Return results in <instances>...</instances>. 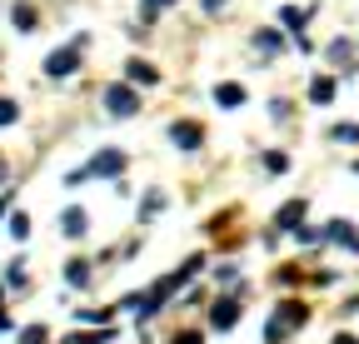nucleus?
Masks as SVG:
<instances>
[{"label":"nucleus","mask_w":359,"mask_h":344,"mask_svg":"<svg viewBox=\"0 0 359 344\" xmlns=\"http://www.w3.org/2000/svg\"><path fill=\"white\" fill-rule=\"evenodd\" d=\"M115 339V329H95V334H75L70 344H110Z\"/></svg>","instance_id":"obj_17"},{"label":"nucleus","mask_w":359,"mask_h":344,"mask_svg":"<svg viewBox=\"0 0 359 344\" xmlns=\"http://www.w3.org/2000/svg\"><path fill=\"white\" fill-rule=\"evenodd\" d=\"M330 60H349V40H334V46H330Z\"/></svg>","instance_id":"obj_25"},{"label":"nucleus","mask_w":359,"mask_h":344,"mask_svg":"<svg viewBox=\"0 0 359 344\" xmlns=\"http://www.w3.org/2000/svg\"><path fill=\"white\" fill-rule=\"evenodd\" d=\"M200 140H205L200 125H190V120H175V125H170V145H175V150L190 155V150H200Z\"/></svg>","instance_id":"obj_5"},{"label":"nucleus","mask_w":359,"mask_h":344,"mask_svg":"<svg viewBox=\"0 0 359 344\" xmlns=\"http://www.w3.org/2000/svg\"><path fill=\"white\" fill-rule=\"evenodd\" d=\"M255 46H259V50H269V55H280V50H285V40H280L275 30H259V35H255Z\"/></svg>","instance_id":"obj_15"},{"label":"nucleus","mask_w":359,"mask_h":344,"mask_svg":"<svg viewBox=\"0 0 359 344\" xmlns=\"http://www.w3.org/2000/svg\"><path fill=\"white\" fill-rule=\"evenodd\" d=\"M6 284H11V289H25V265H20V260L11 265V275H6Z\"/></svg>","instance_id":"obj_21"},{"label":"nucleus","mask_w":359,"mask_h":344,"mask_svg":"<svg viewBox=\"0 0 359 344\" xmlns=\"http://www.w3.org/2000/svg\"><path fill=\"white\" fill-rule=\"evenodd\" d=\"M210 324L215 329H235L240 324V305H235V299H219V305L210 310Z\"/></svg>","instance_id":"obj_7"},{"label":"nucleus","mask_w":359,"mask_h":344,"mask_svg":"<svg viewBox=\"0 0 359 344\" xmlns=\"http://www.w3.org/2000/svg\"><path fill=\"white\" fill-rule=\"evenodd\" d=\"M280 20H285V25L299 35V25H304V11H299V6H285V11H280Z\"/></svg>","instance_id":"obj_19"},{"label":"nucleus","mask_w":359,"mask_h":344,"mask_svg":"<svg viewBox=\"0 0 359 344\" xmlns=\"http://www.w3.org/2000/svg\"><path fill=\"white\" fill-rule=\"evenodd\" d=\"M15 115H20L15 100H0V125H15Z\"/></svg>","instance_id":"obj_22"},{"label":"nucleus","mask_w":359,"mask_h":344,"mask_svg":"<svg viewBox=\"0 0 359 344\" xmlns=\"http://www.w3.org/2000/svg\"><path fill=\"white\" fill-rule=\"evenodd\" d=\"M20 344H45V324H30V329L20 334Z\"/></svg>","instance_id":"obj_24"},{"label":"nucleus","mask_w":359,"mask_h":344,"mask_svg":"<svg viewBox=\"0 0 359 344\" xmlns=\"http://www.w3.org/2000/svg\"><path fill=\"white\" fill-rule=\"evenodd\" d=\"M105 110L115 120H130L140 110V90H135V85H105Z\"/></svg>","instance_id":"obj_3"},{"label":"nucleus","mask_w":359,"mask_h":344,"mask_svg":"<svg viewBox=\"0 0 359 344\" xmlns=\"http://www.w3.org/2000/svg\"><path fill=\"white\" fill-rule=\"evenodd\" d=\"M75 70H80V46H65V50H50V55H45V75L65 80V75H75Z\"/></svg>","instance_id":"obj_4"},{"label":"nucleus","mask_w":359,"mask_h":344,"mask_svg":"<svg viewBox=\"0 0 359 344\" xmlns=\"http://www.w3.org/2000/svg\"><path fill=\"white\" fill-rule=\"evenodd\" d=\"M299 220H304V200H290V205L275 214V225H280V230H299Z\"/></svg>","instance_id":"obj_10"},{"label":"nucleus","mask_w":359,"mask_h":344,"mask_svg":"<svg viewBox=\"0 0 359 344\" xmlns=\"http://www.w3.org/2000/svg\"><path fill=\"white\" fill-rule=\"evenodd\" d=\"M325 240H334V245H349V249H354V254H359V235H354V225H349V220H334V225H330V235H325Z\"/></svg>","instance_id":"obj_9"},{"label":"nucleus","mask_w":359,"mask_h":344,"mask_svg":"<svg viewBox=\"0 0 359 344\" xmlns=\"http://www.w3.org/2000/svg\"><path fill=\"white\" fill-rule=\"evenodd\" d=\"M215 105H224V110H240V105H245V85H230V80H224V85H215Z\"/></svg>","instance_id":"obj_8"},{"label":"nucleus","mask_w":359,"mask_h":344,"mask_svg":"<svg viewBox=\"0 0 359 344\" xmlns=\"http://www.w3.org/2000/svg\"><path fill=\"white\" fill-rule=\"evenodd\" d=\"M334 344H359V339H354V334H339V339H334Z\"/></svg>","instance_id":"obj_29"},{"label":"nucleus","mask_w":359,"mask_h":344,"mask_svg":"<svg viewBox=\"0 0 359 344\" xmlns=\"http://www.w3.org/2000/svg\"><path fill=\"white\" fill-rule=\"evenodd\" d=\"M120 170H125V155H120V150H100L85 170H75L65 185H80V180H90V175H110V180H120Z\"/></svg>","instance_id":"obj_2"},{"label":"nucleus","mask_w":359,"mask_h":344,"mask_svg":"<svg viewBox=\"0 0 359 344\" xmlns=\"http://www.w3.org/2000/svg\"><path fill=\"white\" fill-rule=\"evenodd\" d=\"M60 235H65V240H85V235H90V214H85L80 205H70V209L60 214Z\"/></svg>","instance_id":"obj_6"},{"label":"nucleus","mask_w":359,"mask_h":344,"mask_svg":"<svg viewBox=\"0 0 359 344\" xmlns=\"http://www.w3.org/2000/svg\"><path fill=\"white\" fill-rule=\"evenodd\" d=\"M205 11L215 15V11H224V0H205Z\"/></svg>","instance_id":"obj_27"},{"label":"nucleus","mask_w":359,"mask_h":344,"mask_svg":"<svg viewBox=\"0 0 359 344\" xmlns=\"http://www.w3.org/2000/svg\"><path fill=\"white\" fill-rule=\"evenodd\" d=\"M125 70H130V85H155V80H160V75H155V65H150V60H130V65H125Z\"/></svg>","instance_id":"obj_12"},{"label":"nucleus","mask_w":359,"mask_h":344,"mask_svg":"<svg viewBox=\"0 0 359 344\" xmlns=\"http://www.w3.org/2000/svg\"><path fill=\"white\" fill-rule=\"evenodd\" d=\"M304 319H309V310L299 305V299H285V305L275 310V319L264 324V344H280V339H290V334H294Z\"/></svg>","instance_id":"obj_1"},{"label":"nucleus","mask_w":359,"mask_h":344,"mask_svg":"<svg viewBox=\"0 0 359 344\" xmlns=\"http://www.w3.org/2000/svg\"><path fill=\"white\" fill-rule=\"evenodd\" d=\"M354 170H359V160H354Z\"/></svg>","instance_id":"obj_31"},{"label":"nucleus","mask_w":359,"mask_h":344,"mask_svg":"<svg viewBox=\"0 0 359 344\" xmlns=\"http://www.w3.org/2000/svg\"><path fill=\"white\" fill-rule=\"evenodd\" d=\"M11 20H15V30H25V35H30L40 15H35V6H25V0H15V6H11Z\"/></svg>","instance_id":"obj_11"},{"label":"nucleus","mask_w":359,"mask_h":344,"mask_svg":"<svg viewBox=\"0 0 359 344\" xmlns=\"http://www.w3.org/2000/svg\"><path fill=\"white\" fill-rule=\"evenodd\" d=\"M160 209H165V195H145V205H140V220H155Z\"/></svg>","instance_id":"obj_16"},{"label":"nucleus","mask_w":359,"mask_h":344,"mask_svg":"<svg viewBox=\"0 0 359 344\" xmlns=\"http://www.w3.org/2000/svg\"><path fill=\"white\" fill-rule=\"evenodd\" d=\"M65 280H70L75 289H85V284H90V265H85V260H70V265H65Z\"/></svg>","instance_id":"obj_13"},{"label":"nucleus","mask_w":359,"mask_h":344,"mask_svg":"<svg viewBox=\"0 0 359 344\" xmlns=\"http://www.w3.org/2000/svg\"><path fill=\"white\" fill-rule=\"evenodd\" d=\"M175 344H205V334H175Z\"/></svg>","instance_id":"obj_26"},{"label":"nucleus","mask_w":359,"mask_h":344,"mask_svg":"<svg viewBox=\"0 0 359 344\" xmlns=\"http://www.w3.org/2000/svg\"><path fill=\"white\" fill-rule=\"evenodd\" d=\"M145 6H175V0H145Z\"/></svg>","instance_id":"obj_30"},{"label":"nucleus","mask_w":359,"mask_h":344,"mask_svg":"<svg viewBox=\"0 0 359 344\" xmlns=\"http://www.w3.org/2000/svg\"><path fill=\"white\" fill-rule=\"evenodd\" d=\"M264 170H269V175H285V170H290V155H264Z\"/></svg>","instance_id":"obj_18"},{"label":"nucleus","mask_w":359,"mask_h":344,"mask_svg":"<svg viewBox=\"0 0 359 344\" xmlns=\"http://www.w3.org/2000/svg\"><path fill=\"white\" fill-rule=\"evenodd\" d=\"M11 235H15V240L30 235V220H25V214H11Z\"/></svg>","instance_id":"obj_23"},{"label":"nucleus","mask_w":359,"mask_h":344,"mask_svg":"<svg viewBox=\"0 0 359 344\" xmlns=\"http://www.w3.org/2000/svg\"><path fill=\"white\" fill-rule=\"evenodd\" d=\"M6 175H11V165H6V160H0V185H6Z\"/></svg>","instance_id":"obj_28"},{"label":"nucleus","mask_w":359,"mask_h":344,"mask_svg":"<svg viewBox=\"0 0 359 344\" xmlns=\"http://www.w3.org/2000/svg\"><path fill=\"white\" fill-rule=\"evenodd\" d=\"M309 100H314V105H330V100H334V80H314V85H309Z\"/></svg>","instance_id":"obj_14"},{"label":"nucleus","mask_w":359,"mask_h":344,"mask_svg":"<svg viewBox=\"0 0 359 344\" xmlns=\"http://www.w3.org/2000/svg\"><path fill=\"white\" fill-rule=\"evenodd\" d=\"M330 140H344V145H354V140H359V125H334V130H330Z\"/></svg>","instance_id":"obj_20"}]
</instances>
